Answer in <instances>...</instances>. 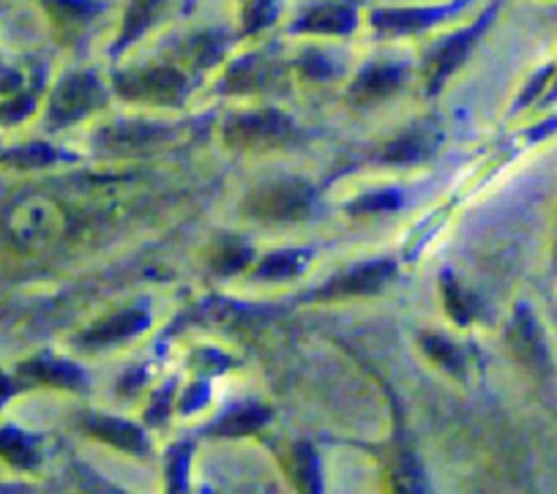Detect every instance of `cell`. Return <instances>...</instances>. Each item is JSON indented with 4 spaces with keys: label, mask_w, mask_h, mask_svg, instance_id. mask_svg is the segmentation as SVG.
Instances as JSON below:
<instances>
[{
    "label": "cell",
    "mask_w": 557,
    "mask_h": 494,
    "mask_svg": "<svg viewBox=\"0 0 557 494\" xmlns=\"http://www.w3.org/2000/svg\"><path fill=\"white\" fill-rule=\"evenodd\" d=\"M470 0H451L443 7H416V9H377L372 12L369 23L377 34L385 36H407V34H421V30L441 25L446 20L457 17Z\"/></svg>",
    "instance_id": "cell-7"
},
{
    "label": "cell",
    "mask_w": 557,
    "mask_h": 494,
    "mask_svg": "<svg viewBox=\"0 0 557 494\" xmlns=\"http://www.w3.org/2000/svg\"><path fill=\"white\" fill-rule=\"evenodd\" d=\"M227 45L230 36L224 30H200L186 41V58L189 63H195V69H208L222 58Z\"/></svg>",
    "instance_id": "cell-22"
},
{
    "label": "cell",
    "mask_w": 557,
    "mask_h": 494,
    "mask_svg": "<svg viewBox=\"0 0 557 494\" xmlns=\"http://www.w3.org/2000/svg\"><path fill=\"white\" fill-rule=\"evenodd\" d=\"M421 347H424L426 356H430L435 363H441L446 372L462 378V374H465V358H462V353H459V347L454 345V342H448L446 336H441V334H424V336H421Z\"/></svg>",
    "instance_id": "cell-26"
},
{
    "label": "cell",
    "mask_w": 557,
    "mask_h": 494,
    "mask_svg": "<svg viewBox=\"0 0 557 494\" xmlns=\"http://www.w3.org/2000/svg\"><path fill=\"white\" fill-rule=\"evenodd\" d=\"M162 3L164 0H128L126 14H123L121 36H117V41H115V50H123V47L134 45L139 36L146 34L148 25L157 20Z\"/></svg>",
    "instance_id": "cell-20"
},
{
    "label": "cell",
    "mask_w": 557,
    "mask_h": 494,
    "mask_svg": "<svg viewBox=\"0 0 557 494\" xmlns=\"http://www.w3.org/2000/svg\"><path fill=\"white\" fill-rule=\"evenodd\" d=\"M61 159H63L61 150H55L47 143L17 145V148H9L0 153V164H3V168H17V170L50 168V164H55V161Z\"/></svg>",
    "instance_id": "cell-21"
},
{
    "label": "cell",
    "mask_w": 557,
    "mask_h": 494,
    "mask_svg": "<svg viewBox=\"0 0 557 494\" xmlns=\"http://www.w3.org/2000/svg\"><path fill=\"white\" fill-rule=\"evenodd\" d=\"M314 211V189L304 181H273L244 200V213L260 222H298Z\"/></svg>",
    "instance_id": "cell-1"
},
{
    "label": "cell",
    "mask_w": 557,
    "mask_h": 494,
    "mask_svg": "<svg viewBox=\"0 0 557 494\" xmlns=\"http://www.w3.org/2000/svg\"><path fill=\"white\" fill-rule=\"evenodd\" d=\"M495 14H497V3H492V7L486 9V12L481 14V17L475 20L470 28L448 36L443 45L435 47V52H432L430 61H426V77H430L432 94H435V90H441L443 83H446V79L451 77V74L457 72L465 61H468L470 50H473L475 41L484 36V30L490 28V23L495 20Z\"/></svg>",
    "instance_id": "cell-6"
},
{
    "label": "cell",
    "mask_w": 557,
    "mask_h": 494,
    "mask_svg": "<svg viewBox=\"0 0 557 494\" xmlns=\"http://www.w3.org/2000/svg\"><path fill=\"white\" fill-rule=\"evenodd\" d=\"M555 265H557V246H555Z\"/></svg>",
    "instance_id": "cell-37"
},
{
    "label": "cell",
    "mask_w": 557,
    "mask_h": 494,
    "mask_svg": "<svg viewBox=\"0 0 557 494\" xmlns=\"http://www.w3.org/2000/svg\"><path fill=\"white\" fill-rule=\"evenodd\" d=\"M358 28V9L352 0H323L309 7L301 17L293 23L296 34H323V36H347Z\"/></svg>",
    "instance_id": "cell-9"
},
{
    "label": "cell",
    "mask_w": 557,
    "mask_h": 494,
    "mask_svg": "<svg viewBox=\"0 0 557 494\" xmlns=\"http://www.w3.org/2000/svg\"><path fill=\"white\" fill-rule=\"evenodd\" d=\"M115 88L123 99L148 101L159 107H178L189 90V79L170 66L132 69L115 74Z\"/></svg>",
    "instance_id": "cell-4"
},
{
    "label": "cell",
    "mask_w": 557,
    "mask_h": 494,
    "mask_svg": "<svg viewBox=\"0 0 557 494\" xmlns=\"http://www.w3.org/2000/svg\"><path fill=\"white\" fill-rule=\"evenodd\" d=\"M23 88H28V77H25L23 69L9 66V63H0V99L7 96L20 94Z\"/></svg>",
    "instance_id": "cell-33"
},
{
    "label": "cell",
    "mask_w": 557,
    "mask_h": 494,
    "mask_svg": "<svg viewBox=\"0 0 557 494\" xmlns=\"http://www.w3.org/2000/svg\"><path fill=\"white\" fill-rule=\"evenodd\" d=\"M94 437L104 440V443L115 445L117 450H126V454H146L148 450V440L146 434L139 432L137 427H132L128 421H117V418H107V416H90L88 423H85Z\"/></svg>",
    "instance_id": "cell-17"
},
{
    "label": "cell",
    "mask_w": 557,
    "mask_h": 494,
    "mask_svg": "<svg viewBox=\"0 0 557 494\" xmlns=\"http://www.w3.org/2000/svg\"><path fill=\"white\" fill-rule=\"evenodd\" d=\"M401 206V197L396 192H374V195L361 197L352 202L347 211L350 213H380V211H394Z\"/></svg>",
    "instance_id": "cell-29"
},
{
    "label": "cell",
    "mask_w": 557,
    "mask_h": 494,
    "mask_svg": "<svg viewBox=\"0 0 557 494\" xmlns=\"http://www.w3.org/2000/svg\"><path fill=\"white\" fill-rule=\"evenodd\" d=\"M441 289H443V300H446V309L454 322H459V325H470L473 320H479L481 311H484L479 295L465 289L462 282L454 279V273H443Z\"/></svg>",
    "instance_id": "cell-19"
},
{
    "label": "cell",
    "mask_w": 557,
    "mask_h": 494,
    "mask_svg": "<svg viewBox=\"0 0 557 494\" xmlns=\"http://www.w3.org/2000/svg\"><path fill=\"white\" fill-rule=\"evenodd\" d=\"M30 385L25 383V380H20L17 374H7L3 369H0V410H3V405H7L12 396L23 394V391H28Z\"/></svg>",
    "instance_id": "cell-34"
},
{
    "label": "cell",
    "mask_w": 557,
    "mask_h": 494,
    "mask_svg": "<svg viewBox=\"0 0 557 494\" xmlns=\"http://www.w3.org/2000/svg\"><path fill=\"white\" fill-rule=\"evenodd\" d=\"M405 77V69L394 66V63H372V66L363 69L358 74V79L350 88V99L356 104H374V101H383L385 96L394 94L401 85Z\"/></svg>",
    "instance_id": "cell-16"
},
{
    "label": "cell",
    "mask_w": 557,
    "mask_h": 494,
    "mask_svg": "<svg viewBox=\"0 0 557 494\" xmlns=\"http://www.w3.org/2000/svg\"><path fill=\"white\" fill-rule=\"evenodd\" d=\"M298 483L304 492H320V470H318V456L309 445L298 448Z\"/></svg>",
    "instance_id": "cell-30"
},
{
    "label": "cell",
    "mask_w": 557,
    "mask_h": 494,
    "mask_svg": "<svg viewBox=\"0 0 557 494\" xmlns=\"http://www.w3.org/2000/svg\"><path fill=\"white\" fill-rule=\"evenodd\" d=\"M437 145H441V132L435 126H412L383 150V159L388 164H424Z\"/></svg>",
    "instance_id": "cell-15"
},
{
    "label": "cell",
    "mask_w": 557,
    "mask_h": 494,
    "mask_svg": "<svg viewBox=\"0 0 557 494\" xmlns=\"http://www.w3.org/2000/svg\"><path fill=\"white\" fill-rule=\"evenodd\" d=\"M143 328H148V314L143 311H117V314L107 317V320L96 322L94 328H88L83 336L77 339V345L83 350H99V347H112L117 342H126L132 336H137Z\"/></svg>",
    "instance_id": "cell-12"
},
{
    "label": "cell",
    "mask_w": 557,
    "mask_h": 494,
    "mask_svg": "<svg viewBox=\"0 0 557 494\" xmlns=\"http://www.w3.org/2000/svg\"><path fill=\"white\" fill-rule=\"evenodd\" d=\"M0 459L20 470H34L41 461L39 440L17 427H0Z\"/></svg>",
    "instance_id": "cell-18"
},
{
    "label": "cell",
    "mask_w": 557,
    "mask_h": 494,
    "mask_svg": "<svg viewBox=\"0 0 557 494\" xmlns=\"http://www.w3.org/2000/svg\"><path fill=\"white\" fill-rule=\"evenodd\" d=\"M206 394H208V388L206 385H195V391H189V394H186V399H184V405H181V410L184 412H191V410H200L202 405H206Z\"/></svg>",
    "instance_id": "cell-35"
},
{
    "label": "cell",
    "mask_w": 557,
    "mask_h": 494,
    "mask_svg": "<svg viewBox=\"0 0 557 494\" xmlns=\"http://www.w3.org/2000/svg\"><path fill=\"white\" fill-rule=\"evenodd\" d=\"M555 99H557V79H555V85L549 88V94H546V101H555Z\"/></svg>",
    "instance_id": "cell-36"
},
{
    "label": "cell",
    "mask_w": 557,
    "mask_h": 494,
    "mask_svg": "<svg viewBox=\"0 0 557 494\" xmlns=\"http://www.w3.org/2000/svg\"><path fill=\"white\" fill-rule=\"evenodd\" d=\"M296 139V126L287 115L276 110L233 115L224 123V143L238 150H271L290 145Z\"/></svg>",
    "instance_id": "cell-3"
},
{
    "label": "cell",
    "mask_w": 557,
    "mask_h": 494,
    "mask_svg": "<svg viewBox=\"0 0 557 494\" xmlns=\"http://www.w3.org/2000/svg\"><path fill=\"white\" fill-rule=\"evenodd\" d=\"M276 77V63L268 61L265 55H246L227 69L222 90H230V94H255V90L268 88Z\"/></svg>",
    "instance_id": "cell-14"
},
{
    "label": "cell",
    "mask_w": 557,
    "mask_h": 494,
    "mask_svg": "<svg viewBox=\"0 0 557 494\" xmlns=\"http://www.w3.org/2000/svg\"><path fill=\"white\" fill-rule=\"evenodd\" d=\"M506 345L511 356L535 378L544 380L555 372L544 331H541L533 309H528V306H517V311H513V320L506 331Z\"/></svg>",
    "instance_id": "cell-5"
},
{
    "label": "cell",
    "mask_w": 557,
    "mask_h": 494,
    "mask_svg": "<svg viewBox=\"0 0 557 494\" xmlns=\"http://www.w3.org/2000/svg\"><path fill=\"white\" fill-rule=\"evenodd\" d=\"M107 104V94L94 72H72L58 83L47 104V128H63Z\"/></svg>",
    "instance_id": "cell-2"
},
{
    "label": "cell",
    "mask_w": 557,
    "mask_h": 494,
    "mask_svg": "<svg viewBox=\"0 0 557 494\" xmlns=\"http://www.w3.org/2000/svg\"><path fill=\"white\" fill-rule=\"evenodd\" d=\"M271 418V410L260 405H244L238 410H233L230 416H224L216 427L211 429V434H227V437H238V434H251L260 427H265V421Z\"/></svg>",
    "instance_id": "cell-23"
},
{
    "label": "cell",
    "mask_w": 557,
    "mask_h": 494,
    "mask_svg": "<svg viewBox=\"0 0 557 494\" xmlns=\"http://www.w3.org/2000/svg\"><path fill=\"white\" fill-rule=\"evenodd\" d=\"M298 66H301V72L312 79H331L336 74L334 63H331L320 50H309L307 55L298 61Z\"/></svg>",
    "instance_id": "cell-31"
},
{
    "label": "cell",
    "mask_w": 557,
    "mask_h": 494,
    "mask_svg": "<svg viewBox=\"0 0 557 494\" xmlns=\"http://www.w3.org/2000/svg\"><path fill=\"white\" fill-rule=\"evenodd\" d=\"M14 374H17L20 380H25L28 385H55V388H69V391L85 388L83 369H77L74 363L61 361V358H52V356L28 358V361L20 363Z\"/></svg>",
    "instance_id": "cell-11"
},
{
    "label": "cell",
    "mask_w": 557,
    "mask_h": 494,
    "mask_svg": "<svg viewBox=\"0 0 557 494\" xmlns=\"http://www.w3.org/2000/svg\"><path fill=\"white\" fill-rule=\"evenodd\" d=\"M47 20L55 28L58 39L74 45L88 30V25L107 9L104 0H39Z\"/></svg>",
    "instance_id": "cell-8"
},
{
    "label": "cell",
    "mask_w": 557,
    "mask_h": 494,
    "mask_svg": "<svg viewBox=\"0 0 557 494\" xmlns=\"http://www.w3.org/2000/svg\"><path fill=\"white\" fill-rule=\"evenodd\" d=\"M396 273L394 262L388 260H377V262H367V265L350 268V271L339 273L336 279H331L323 289H320L314 298H347V295H374L383 289L385 282H391Z\"/></svg>",
    "instance_id": "cell-10"
},
{
    "label": "cell",
    "mask_w": 557,
    "mask_h": 494,
    "mask_svg": "<svg viewBox=\"0 0 557 494\" xmlns=\"http://www.w3.org/2000/svg\"><path fill=\"white\" fill-rule=\"evenodd\" d=\"M186 461H189V448L178 445L168 454V483L173 492H181L186 481Z\"/></svg>",
    "instance_id": "cell-32"
},
{
    "label": "cell",
    "mask_w": 557,
    "mask_h": 494,
    "mask_svg": "<svg viewBox=\"0 0 557 494\" xmlns=\"http://www.w3.org/2000/svg\"><path fill=\"white\" fill-rule=\"evenodd\" d=\"M276 17L278 0H246L240 28H244V34H257V30H265L268 25L276 23Z\"/></svg>",
    "instance_id": "cell-28"
},
{
    "label": "cell",
    "mask_w": 557,
    "mask_h": 494,
    "mask_svg": "<svg viewBox=\"0 0 557 494\" xmlns=\"http://www.w3.org/2000/svg\"><path fill=\"white\" fill-rule=\"evenodd\" d=\"M41 83H45V77H39L34 85L20 90V94L0 99V126H17V123H23L25 118L34 115L36 101H39L36 99V94H39Z\"/></svg>",
    "instance_id": "cell-24"
},
{
    "label": "cell",
    "mask_w": 557,
    "mask_h": 494,
    "mask_svg": "<svg viewBox=\"0 0 557 494\" xmlns=\"http://www.w3.org/2000/svg\"><path fill=\"white\" fill-rule=\"evenodd\" d=\"M251 260V249L246 240L240 238H222L213 249V268L219 273H235L240 268L249 265Z\"/></svg>",
    "instance_id": "cell-27"
},
{
    "label": "cell",
    "mask_w": 557,
    "mask_h": 494,
    "mask_svg": "<svg viewBox=\"0 0 557 494\" xmlns=\"http://www.w3.org/2000/svg\"><path fill=\"white\" fill-rule=\"evenodd\" d=\"M309 255L307 251H278V255L265 257L257 268V279L278 282V279H293L298 271H304Z\"/></svg>",
    "instance_id": "cell-25"
},
{
    "label": "cell",
    "mask_w": 557,
    "mask_h": 494,
    "mask_svg": "<svg viewBox=\"0 0 557 494\" xmlns=\"http://www.w3.org/2000/svg\"><path fill=\"white\" fill-rule=\"evenodd\" d=\"M170 128L153 126V123H117L99 134V145L110 153H137L153 145H162L170 139Z\"/></svg>",
    "instance_id": "cell-13"
}]
</instances>
